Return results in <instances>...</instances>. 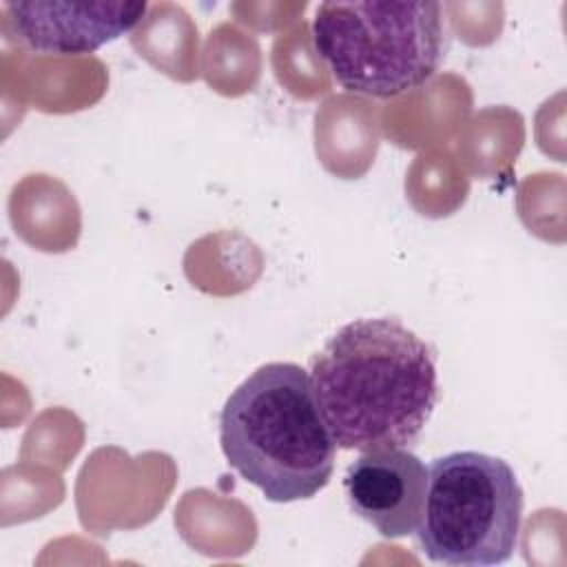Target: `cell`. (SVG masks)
<instances>
[{
	"instance_id": "obj_1",
	"label": "cell",
	"mask_w": 567,
	"mask_h": 567,
	"mask_svg": "<svg viewBox=\"0 0 567 567\" xmlns=\"http://www.w3.org/2000/svg\"><path fill=\"white\" fill-rule=\"evenodd\" d=\"M308 374L341 450L410 447L439 401L434 350L394 317L341 326L312 354Z\"/></svg>"
},
{
	"instance_id": "obj_2",
	"label": "cell",
	"mask_w": 567,
	"mask_h": 567,
	"mask_svg": "<svg viewBox=\"0 0 567 567\" xmlns=\"http://www.w3.org/2000/svg\"><path fill=\"white\" fill-rule=\"evenodd\" d=\"M228 465L272 503L317 496L334 472L337 445L297 363H266L244 379L219 414Z\"/></svg>"
},
{
	"instance_id": "obj_3",
	"label": "cell",
	"mask_w": 567,
	"mask_h": 567,
	"mask_svg": "<svg viewBox=\"0 0 567 567\" xmlns=\"http://www.w3.org/2000/svg\"><path fill=\"white\" fill-rule=\"evenodd\" d=\"M312 40L337 84L368 97H396L419 89L439 71L447 51L439 2H321Z\"/></svg>"
},
{
	"instance_id": "obj_4",
	"label": "cell",
	"mask_w": 567,
	"mask_h": 567,
	"mask_svg": "<svg viewBox=\"0 0 567 567\" xmlns=\"http://www.w3.org/2000/svg\"><path fill=\"white\" fill-rule=\"evenodd\" d=\"M523 487L512 465L483 452H450L427 467L419 549L452 567L507 563L518 545Z\"/></svg>"
},
{
	"instance_id": "obj_5",
	"label": "cell",
	"mask_w": 567,
	"mask_h": 567,
	"mask_svg": "<svg viewBox=\"0 0 567 567\" xmlns=\"http://www.w3.org/2000/svg\"><path fill=\"white\" fill-rule=\"evenodd\" d=\"M144 0L4 2L11 33L38 53L80 55L128 33L146 13Z\"/></svg>"
},
{
	"instance_id": "obj_6",
	"label": "cell",
	"mask_w": 567,
	"mask_h": 567,
	"mask_svg": "<svg viewBox=\"0 0 567 567\" xmlns=\"http://www.w3.org/2000/svg\"><path fill=\"white\" fill-rule=\"evenodd\" d=\"M350 509L383 538L414 534L427 487V467L408 447L370 450L343 476Z\"/></svg>"
}]
</instances>
